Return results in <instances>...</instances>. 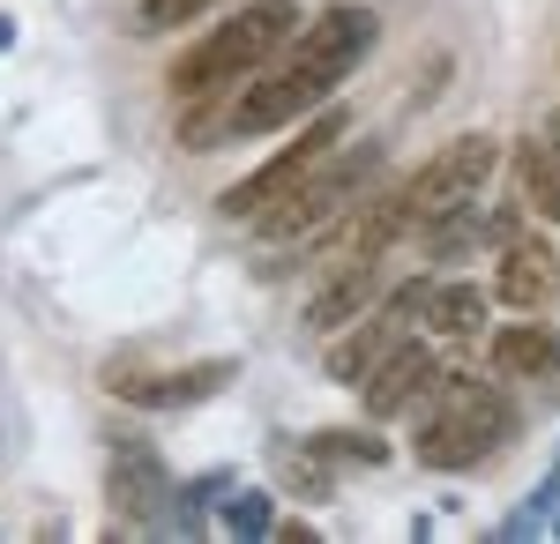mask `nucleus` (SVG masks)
Wrapping results in <instances>:
<instances>
[{"label":"nucleus","instance_id":"nucleus-1","mask_svg":"<svg viewBox=\"0 0 560 544\" xmlns=\"http://www.w3.org/2000/svg\"><path fill=\"white\" fill-rule=\"evenodd\" d=\"M366 52H374V8L337 0L329 15L300 23V38L284 45L261 75L240 83V97H232V134H277V127L306 120L314 105H329V90L345 83Z\"/></svg>","mask_w":560,"mask_h":544},{"label":"nucleus","instance_id":"nucleus-2","mask_svg":"<svg viewBox=\"0 0 560 544\" xmlns=\"http://www.w3.org/2000/svg\"><path fill=\"white\" fill-rule=\"evenodd\" d=\"M300 38V8L292 0H247L217 23L210 38H195L173 60V97H210V90H240L247 75H261L284 45Z\"/></svg>","mask_w":560,"mask_h":544},{"label":"nucleus","instance_id":"nucleus-3","mask_svg":"<svg viewBox=\"0 0 560 544\" xmlns=\"http://www.w3.org/2000/svg\"><path fill=\"white\" fill-rule=\"evenodd\" d=\"M501 440H516V403H509L501 374L493 380L456 374L433 388V411L411 440V456L427 470H478L486 456H501Z\"/></svg>","mask_w":560,"mask_h":544},{"label":"nucleus","instance_id":"nucleus-4","mask_svg":"<svg viewBox=\"0 0 560 544\" xmlns=\"http://www.w3.org/2000/svg\"><path fill=\"white\" fill-rule=\"evenodd\" d=\"M374 179H382V142H351V150H329V157L306 172L292 194H277V202L255 216V232L269 239V247L314 239L322 224H337L345 210H359Z\"/></svg>","mask_w":560,"mask_h":544},{"label":"nucleus","instance_id":"nucleus-5","mask_svg":"<svg viewBox=\"0 0 560 544\" xmlns=\"http://www.w3.org/2000/svg\"><path fill=\"white\" fill-rule=\"evenodd\" d=\"M337 142H345V113L329 105L322 120H314V127H300V134H292V142H284V150H277V157H269L261 172H247L240 187H224V194H217V210L232 216V224H255V216L269 210L277 194H292V187H300V179H306L314 165H322V157H329Z\"/></svg>","mask_w":560,"mask_h":544},{"label":"nucleus","instance_id":"nucleus-6","mask_svg":"<svg viewBox=\"0 0 560 544\" xmlns=\"http://www.w3.org/2000/svg\"><path fill=\"white\" fill-rule=\"evenodd\" d=\"M427 292L433 284H404V292H388L374 314H359V321L337 335V351H329V380H351V388H359V380L411 335V321H427Z\"/></svg>","mask_w":560,"mask_h":544},{"label":"nucleus","instance_id":"nucleus-7","mask_svg":"<svg viewBox=\"0 0 560 544\" xmlns=\"http://www.w3.org/2000/svg\"><path fill=\"white\" fill-rule=\"evenodd\" d=\"M441 380H448V374H441V358H433L427 343H411V335H404L382 366L359 380V403H366V418H404V411H419V403H427Z\"/></svg>","mask_w":560,"mask_h":544},{"label":"nucleus","instance_id":"nucleus-8","mask_svg":"<svg viewBox=\"0 0 560 544\" xmlns=\"http://www.w3.org/2000/svg\"><path fill=\"white\" fill-rule=\"evenodd\" d=\"M560 253L546 247V239H530V232H516V239H501V269H493V292L509 298L516 314H530V306H546L560 284V269H553Z\"/></svg>","mask_w":560,"mask_h":544},{"label":"nucleus","instance_id":"nucleus-9","mask_svg":"<svg viewBox=\"0 0 560 544\" xmlns=\"http://www.w3.org/2000/svg\"><path fill=\"white\" fill-rule=\"evenodd\" d=\"M366 298H374V261H337V269L322 276V292L306 298V329L314 335L351 329V321L366 314Z\"/></svg>","mask_w":560,"mask_h":544},{"label":"nucleus","instance_id":"nucleus-10","mask_svg":"<svg viewBox=\"0 0 560 544\" xmlns=\"http://www.w3.org/2000/svg\"><path fill=\"white\" fill-rule=\"evenodd\" d=\"M493 374L501 380H560V329L509 321V329L493 335Z\"/></svg>","mask_w":560,"mask_h":544},{"label":"nucleus","instance_id":"nucleus-11","mask_svg":"<svg viewBox=\"0 0 560 544\" xmlns=\"http://www.w3.org/2000/svg\"><path fill=\"white\" fill-rule=\"evenodd\" d=\"M105 493H113V507L135 515V522H142V515H165V462L150 456L142 440H128V448L113 456V485H105Z\"/></svg>","mask_w":560,"mask_h":544},{"label":"nucleus","instance_id":"nucleus-12","mask_svg":"<svg viewBox=\"0 0 560 544\" xmlns=\"http://www.w3.org/2000/svg\"><path fill=\"white\" fill-rule=\"evenodd\" d=\"M516 194H523V210L560 224V142L553 134H523L516 142Z\"/></svg>","mask_w":560,"mask_h":544},{"label":"nucleus","instance_id":"nucleus-13","mask_svg":"<svg viewBox=\"0 0 560 544\" xmlns=\"http://www.w3.org/2000/svg\"><path fill=\"white\" fill-rule=\"evenodd\" d=\"M427 232H433V261H456V253H471V247H501V239H516L523 216H516V210L478 216L471 202H464V210H448L441 224H427Z\"/></svg>","mask_w":560,"mask_h":544},{"label":"nucleus","instance_id":"nucleus-14","mask_svg":"<svg viewBox=\"0 0 560 544\" xmlns=\"http://www.w3.org/2000/svg\"><path fill=\"white\" fill-rule=\"evenodd\" d=\"M232 380V366H187V374H173V380H113V395H128V403H150V411H173V403H202V395H217Z\"/></svg>","mask_w":560,"mask_h":544},{"label":"nucleus","instance_id":"nucleus-15","mask_svg":"<svg viewBox=\"0 0 560 544\" xmlns=\"http://www.w3.org/2000/svg\"><path fill=\"white\" fill-rule=\"evenodd\" d=\"M427 329L448 335V343H478V329H486V292H478V284H433L427 292Z\"/></svg>","mask_w":560,"mask_h":544},{"label":"nucleus","instance_id":"nucleus-16","mask_svg":"<svg viewBox=\"0 0 560 544\" xmlns=\"http://www.w3.org/2000/svg\"><path fill=\"white\" fill-rule=\"evenodd\" d=\"M277 477H284V493H300V500H329V493H337V456H329L322 440H292V448H277Z\"/></svg>","mask_w":560,"mask_h":544},{"label":"nucleus","instance_id":"nucleus-17","mask_svg":"<svg viewBox=\"0 0 560 544\" xmlns=\"http://www.w3.org/2000/svg\"><path fill=\"white\" fill-rule=\"evenodd\" d=\"M210 8H217V0H142V8H135V31L158 38V31H179V23L210 15Z\"/></svg>","mask_w":560,"mask_h":544},{"label":"nucleus","instance_id":"nucleus-18","mask_svg":"<svg viewBox=\"0 0 560 544\" xmlns=\"http://www.w3.org/2000/svg\"><path fill=\"white\" fill-rule=\"evenodd\" d=\"M314 440H322L337 462H366V470H374V462H388V448L374 440V433H314Z\"/></svg>","mask_w":560,"mask_h":544},{"label":"nucleus","instance_id":"nucleus-19","mask_svg":"<svg viewBox=\"0 0 560 544\" xmlns=\"http://www.w3.org/2000/svg\"><path fill=\"white\" fill-rule=\"evenodd\" d=\"M224 530H232V537H261V530H277V522H269V493H240L232 515H224Z\"/></svg>","mask_w":560,"mask_h":544}]
</instances>
